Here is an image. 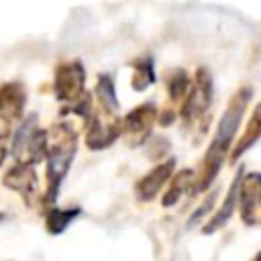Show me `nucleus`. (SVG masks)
<instances>
[{
  "label": "nucleus",
  "mask_w": 261,
  "mask_h": 261,
  "mask_svg": "<svg viewBox=\"0 0 261 261\" xmlns=\"http://www.w3.org/2000/svg\"><path fill=\"white\" fill-rule=\"evenodd\" d=\"M251 100V88H239L232 98L226 104L224 114L218 120V126L214 130L212 143L206 149L204 157H202V167L200 173L196 175V184H194V194L204 192L212 186V181L216 179L222 163L226 161V155L232 149V139L239 130V124L243 120V114L247 110V104Z\"/></svg>",
  "instance_id": "obj_1"
},
{
  "label": "nucleus",
  "mask_w": 261,
  "mask_h": 261,
  "mask_svg": "<svg viewBox=\"0 0 261 261\" xmlns=\"http://www.w3.org/2000/svg\"><path fill=\"white\" fill-rule=\"evenodd\" d=\"M77 151V130L71 122H57L47 130V194L45 200L53 202L65 179L69 165Z\"/></svg>",
  "instance_id": "obj_2"
},
{
  "label": "nucleus",
  "mask_w": 261,
  "mask_h": 261,
  "mask_svg": "<svg viewBox=\"0 0 261 261\" xmlns=\"http://www.w3.org/2000/svg\"><path fill=\"white\" fill-rule=\"evenodd\" d=\"M10 153L14 161L22 163H39L47 157V130L37 126V116L31 114L14 133Z\"/></svg>",
  "instance_id": "obj_3"
},
{
  "label": "nucleus",
  "mask_w": 261,
  "mask_h": 261,
  "mask_svg": "<svg viewBox=\"0 0 261 261\" xmlns=\"http://www.w3.org/2000/svg\"><path fill=\"white\" fill-rule=\"evenodd\" d=\"M210 102H212V77L206 67H200L179 108V118L184 120V124L186 126L196 124L202 116H206Z\"/></svg>",
  "instance_id": "obj_4"
},
{
  "label": "nucleus",
  "mask_w": 261,
  "mask_h": 261,
  "mask_svg": "<svg viewBox=\"0 0 261 261\" xmlns=\"http://www.w3.org/2000/svg\"><path fill=\"white\" fill-rule=\"evenodd\" d=\"M122 135V126L120 120L116 116V112H106L100 108L92 110V114L86 120V147L92 151H100L110 147L118 137Z\"/></svg>",
  "instance_id": "obj_5"
},
{
  "label": "nucleus",
  "mask_w": 261,
  "mask_h": 261,
  "mask_svg": "<svg viewBox=\"0 0 261 261\" xmlns=\"http://www.w3.org/2000/svg\"><path fill=\"white\" fill-rule=\"evenodd\" d=\"M84 84H86V69L82 61H63L55 69V80H53V90L55 98L65 104H73L84 96Z\"/></svg>",
  "instance_id": "obj_6"
},
{
  "label": "nucleus",
  "mask_w": 261,
  "mask_h": 261,
  "mask_svg": "<svg viewBox=\"0 0 261 261\" xmlns=\"http://www.w3.org/2000/svg\"><path fill=\"white\" fill-rule=\"evenodd\" d=\"M239 212L247 226H261V173L249 171L239 184Z\"/></svg>",
  "instance_id": "obj_7"
},
{
  "label": "nucleus",
  "mask_w": 261,
  "mask_h": 261,
  "mask_svg": "<svg viewBox=\"0 0 261 261\" xmlns=\"http://www.w3.org/2000/svg\"><path fill=\"white\" fill-rule=\"evenodd\" d=\"M155 120H157V110H155V106L151 102L149 104H141V106L133 108L130 112H126V116L120 120L124 143L128 147L143 145L147 141Z\"/></svg>",
  "instance_id": "obj_8"
},
{
  "label": "nucleus",
  "mask_w": 261,
  "mask_h": 261,
  "mask_svg": "<svg viewBox=\"0 0 261 261\" xmlns=\"http://www.w3.org/2000/svg\"><path fill=\"white\" fill-rule=\"evenodd\" d=\"M2 184H4V188L12 190V192H18V194L31 204L33 198L37 196V190H39V179H37L35 165H33V163L16 161V163L4 173Z\"/></svg>",
  "instance_id": "obj_9"
},
{
  "label": "nucleus",
  "mask_w": 261,
  "mask_h": 261,
  "mask_svg": "<svg viewBox=\"0 0 261 261\" xmlns=\"http://www.w3.org/2000/svg\"><path fill=\"white\" fill-rule=\"evenodd\" d=\"M173 171H175V159H173V157H169V159L157 163L149 173H145V175L137 181V186H135V196H137L141 202H151V200H155V196L161 192V188L171 179Z\"/></svg>",
  "instance_id": "obj_10"
},
{
  "label": "nucleus",
  "mask_w": 261,
  "mask_h": 261,
  "mask_svg": "<svg viewBox=\"0 0 261 261\" xmlns=\"http://www.w3.org/2000/svg\"><path fill=\"white\" fill-rule=\"evenodd\" d=\"M27 106V88L20 82H4L0 86V118L16 122L22 118Z\"/></svg>",
  "instance_id": "obj_11"
},
{
  "label": "nucleus",
  "mask_w": 261,
  "mask_h": 261,
  "mask_svg": "<svg viewBox=\"0 0 261 261\" xmlns=\"http://www.w3.org/2000/svg\"><path fill=\"white\" fill-rule=\"evenodd\" d=\"M241 177H243V169L237 171V175L232 177L230 188H228V192H226L222 204L216 208V212L212 214V218L204 224V228H202L204 234H210V232L220 230V228L230 220V216H232V212H234V206H237V202H239V184H241Z\"/></svg>",
  "instance_id": "obj_12"
},
{
  "label": "nucleus",
  "mask_w": 261,
  "mask_h": 261,
  "mask_svg": "<svg viewBox=\"0 0 261 261\" xmlns=\"http://www.w3.org/2000/svg\"><path fill=\"white\" fill-rule=\"evenodd\" d=\"M259 139H261V102L255 106V110H253V114H251V118H249V122H247V126H245V130H243V135L239 137V141H237L234 147L230 149V153H228L230 161H237V159H239L243 153H247Z\"/></svg>",
  "instance_id": "obj_13"
},
{
  "label": "nucleus",
  "mask_w": 261,
  "mask_h": 261,
  "mask_svg": "<svg viewBox=\"0 0 261 261\" xmlns=\"http://www.w3.org/2000/svg\"><path fill=\"white\" fill-rule=\"evenodd\" d=\"M194 184H196V173H194V169H181L179 173H175V175L169 179V188H167V192L163 194L161 204H163L165 208L177 204L184 194H194Z\"/></svg>",
  "instance_id": "obj_14"
},
{
  "label": "nucleus",
  "mask_w": 261,
  "mask_h": 261,
  "mask_svg": "<svg viewBox=\"0 0 261 261\" xmlns=\"http://www.w3.org/2000/svg\"><path fill=\"white\" fill-rule=\"evenodd\" d=\"M80 208H67V210H61V208H51L47 210V216H45V226H47V232L49 234H61L77 216H80Z\"/></svg>",
  "instance_id": "obj_15"
},
{
  "label": "nucleus",
  "mask_w": 261,
  "mask_h": 261,
  "mask_svg": "<svg viewBox=\"0 0 261 261\" xmlns=\"http://www.w3.org/2000/svg\"><path fill=\"white\" fill-rule=\"evenodd\" d=\"M96 96H98V104L102 110L106 112H116L118 110V100H116V90H114V82L108 73H102L98 77L96 84Z\"/></svg>",
  "instance_id": "obj_16"
},
{
  "label": "nucleus",
  "mask_w": 261,
  "mask_h": 261,
  "mask_svg": "<svg viewBox=\"0 0 261 261\" xmlns=\"http://www.w3.org/2000/svg\"><path fill=\"white\" fill-rule=\"evenodd\" d=\"M165 84H167V96H169V100L173 104H177L179 100L184 102V98H186V94L190 90V77H188V73L184 69H173V71H169Z\"/></svg>",
  "instance_id": "obj_17"
},
{
  "label": "nucleus",
  "mask_w": 261,
  "mask_h": 261,
  "mask_svg": "<svg viewBox=\"0 0 261 261\" xmlns=\"http://www.w3.org/2000/svg\"><path fill=\"white\" fill-rule=\"evenodd\" d=\"M155 80L153 75V65H151V59H141L135 63V75H133V88L135 90H145L147 86H151Z\"/></svg>",
  "instance_id": "obj_18"
},
{
  "label": "nucleus",
  "mask_w": 261,
  "mask_h": 261,
  "mask_svg": "<svg viewBox=\"0 0 261 261\" xmlns=\"http://www.w3.org/2000/svg\"><path fill=\"white\" fill-rule=\"evenodd\" d=\"M214 202H216V194L212 192V194H208L206 198H204V202L198 206V210L190 216V220H188V228H194V224H198L204 216H208V212H212V206H214Z\"/></svg>",
  "instance_id": "obj_19"
},
{
  "label": "nucleus",
  "mask_w": 261,
  "mask_h": 261,
  "mask_svg": "<svg viewBox=\"0 0 261 261\" xmlns=\"http://www.w3.org/2000/svg\"><path fill=\"white\" fill-rule=\"evenodd\" d=\"M173 120H175V112H173V110H165V112H161V116H159V122H161L163 126L171 124Z\"/></svg>",
  "instance_id": "obj_20"
},
{
  "label": "nucleus",
  "mask_w": 261,
  "mask_h": 261,
  "mask_svg": "<svg viewBox=\"0 0 261 261\" xmlns=\"http://www.w3.org/2000/svg\"><path fill=\"white\" fill-rule=\"evenodd\" d=\"M6 155H8L6 139H0V167H2V163H4V159H6Z\"/></svg>",
  "instance_id": "obj_21"
},
{
  "label": "nucleus",
  "mask_w": 261,
  "mask_h": 261,
  "mask_svg": "<svg viewBox=\"0 0 261 261\" xmlns=\"http://www.w3.org/2000/svg\"><path fill=\"white\" fill-rule=\"evenodd\" d=\"M251 261H261V251H259V253H257V255H255Z\"/></svg>",
  "instance_id": "obj_22"
}]
</instances>
